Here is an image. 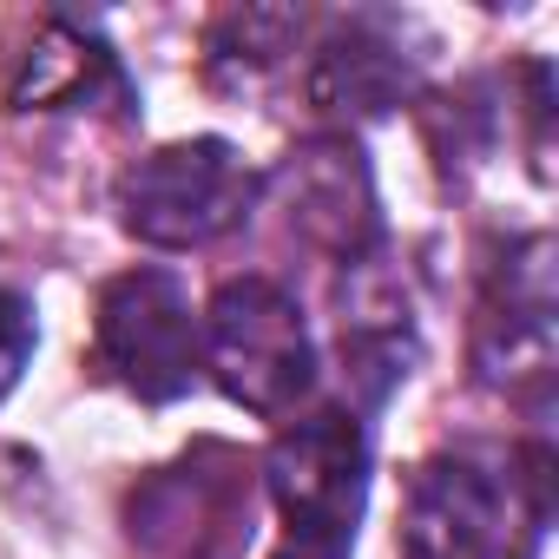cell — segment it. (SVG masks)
I'll list each match as a JSON object with an SVG mask.
<instances>
[{"instance_id": "cell-7", "label": "cell", "mask_w": 559, "mask_h": 559, "mask_svg": "<svg viewBox=\"0 0 559 559\" xmlns=\"http://www.w3.org/2000/svg\"><path fill=\"white\" fill-rule=\"evenodd\" d=\"M276 185H284L290 198V224L343 257V263H369L376 237H382V217H376V185H369V165L349 139H310L284 158V171H276Z\"/></svg>"}, {"instance_id": "cell-1", "label": "cell", "mask_w": 559, "mask_h": 559, "mask_svg": "<svg viewBox=\"0 0 559 559\" xmlns=\"http://www.w3.org/2000/svg\"><path fill=\"white\" fill-rule=\"evenodd\" d=\"M546 454H435L402 500V559H533L546 533Z\"/></svg>"}, {"instance_id": "cell-11", "label": "cell", "mask_w": 559, "mask_h": 559, "mask_svg": "<svg viewBox=\"0 0 559 559\" xmlns=\"http://www.w3.org/2000/svg\"><path fill=\"white\" fill-rule=\"evenodd\" d=\"M27 356H34V304L21 290H0V402L14 395Z\"/></svg>"}, {"instance_id": "cell-3", "label": "cell", "mask_w": 559, "mask_h": 559, "mask_svg": "<svg viewBox=\"0 0 559 559\" xmlns=\"http://www.w3.org/2000/svg\"><path fill=\"white\" fill-rule=\"evenodd\" d=\"M257 204V171L230 139H178L126 165L119 224L152 250H204L243 224Z\"/></svg>"}, {"instance_id": "cell-5", "label": "cell", "mask_w": 559, "mask_h": 559, "mask_svg": "<svg viewBox=\"0 0 559 559\" xmlns=\"http://www.w3.org/2000/svg\"><path fill=\"white\" fill-rule=\"evenodd\" d=\"M93 356L126 395H139L152 408H165L191 389V376H198V317H191V297L171 270H126L99 290Z\"/></svg>"}, {"instance_id": "cell-10", "label": "cell", "mask_w": 559, "mask_h": 559, "mask_svg": "<svg viewBox=\"0 0 559 559\" xmlns=\"http://www.w3.org/2000/svg\"><path fill=\"white\" fill-rule=\"evenodd\" d=\"M297 40H304V8H230L211 21L204 53H211V73L257 80L284 53H297Z\"/></svg>"}, {"instance_id": "cell-4", "label": "cell", "mask_w": 559, "mask_h": 559, "mask_svg": "<svg viewBox=\"0 0 559 559\" xmlns=\"http://www.w3.org/2000/svg\"><path fill=\"white\" fill-rule=\"evenodd\" d=\"M270 507L284 513V539L356 546L362 493H369V435L349 408H317L290 421L263 454Z\"/></svg>"}, {"instance_id": "cell-2", "label": "cell", "mask_w": 559, "mask_h": 559, "mask_svg": "<svg viewBox=\"0 0 559 559\" xmlns=\"http://www.w3.org/2000/svg\"><path fill=\"white\" fill-rule=\"evenodd\" d=\"M198 369L250 415H290L317 382V343L297 297L270 276H237L198 317Z\"/></svg>"}, {"instance_id": "cell-6", "label": "cell", "mask_w": 559, "mask_h": 559, "mask_svg": "<svg viewBox=\"0 0 559 559\" xmlns=\"http://www.w3.org/2000/svg\"><path fill=\"white\" fill-rule=\"evenodd\" d=\"M474 362L487 389H546L552 376V243L546 237H520L487 270Z\"/></svg>"}, {"instance_id": "cell-8", "label": "cell", "mask_w": 559, "mask_h": 559, "mask_svg": "<svg viewBox=\"0 0 559 559\" xmlns=\"http://www.w3.org/2000/svg\"><path fill=\"white\" fill-rule=\"evenodd\" d=\"M304 86H310V106L330 119H382L408 99L415 53L402 47V27L389 14H356L317 47Z\"/></svg>"}, {"instance_id": "cell-12", "label": "cell", "mask_w": 559, "mask_h": 559, "mask_svg": "<svg viewBox=\"0 0 559 559\" xmlns=\"http://www.w3.org/2000/svg\"><path fill=\"white\" fill-rule=\"evenodd\" d=\"M270 559H349V546H317V539H284Z\"/></svg>"}, {"instance_id": "cell-9", "label": "cell", "mask_w": 559, "mask_h": 559, "mask_svg": "<svg viewBox=\"0 0 559 559\" xmlns=\"http://www.w3.org/2000/svg\"><path fill=\"white\" fill-rule=\"evenodd\" d=\"M8 99H14V112H73L93 99H126V73L106 53V40H93L86 27L47 21L40 40L21 53Z\"/></svg>"}]
</instances>
